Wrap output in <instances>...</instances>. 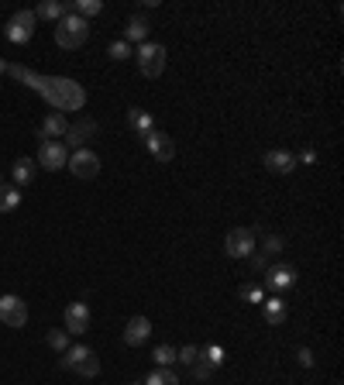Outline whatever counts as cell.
Listing matches in <instances>:
<instances>
[{
	"label": "cell",
	"instance_id": "cell-4",
	"mask_svg": "<svg viewBox=\"0 0 344 385\" xmlns=\"http://www.w3.org/2000/svg\"><path fill=\"white\" fill-rule=\"evenodd\" d=\"M138 69H141V76L159 79L162 69H165V49L155 45V42H145V45L138 49Z\"/></svg>",
	"mask_w": 344,
	"mask_h": 385
},
{
	"label": "cell",
	"instance_id": "cell-31",
	"mask_svg": "<svg viewBox=\"0 0 344 385\" xmlns=\"http://www.w3.org/2000/svg\"><path fill=\"white\" fill-rule=\"evenodd\" d=\"M196 358H200V348H193V344H186L183 351H176V361H183V365H193Z\"/></svg>",
	"mask_w": 344,
	"mask_h": 385
},
{
	"label": "cell",
	"instance_id": "cell-5",
	"mask_svg": "<svg viewBox=\"0 0 344 385\" xmlns=\"http://www.w3.org/2000/svg\"><path fill=\"white\" fill-rule=\"evenodd\" d=\"M224 251H227V258H251L255 255V231H251V227H235V231H227Z\"/></svg>",
	"mask_w": 344,
	"mask_h": 385
},
{
	"label": "cell",
	"instance_id": "cell-32",
	"mask_svg": "<svg viewBox=\"0 0 344 385\" xmlns=\"http://www.w3.org/2000/svg\"><path fill=\"white\" fill-rule=\"evenodd\" d=\"M296 358H299L303 368H314V351H310V348H299V351H296Z\"/></svg>",
	"mask_w": 344,
	"mask_h": 385
},
{
	"label": "cell",
	"instance_id": "cell-11",
	"mask_svg": "<svg viewBox=\"0 0 344 385\" xmlns=\"http://www.w3.org/2000/svg\"><path fill=\"white\" fill-rule=\"evenodd\" d=\"M66 334H86L90 331V307L86 303H69L66 307Z\"/></svg>",
	"mask_w": 344,
	"mask_h": 385
},
{
	"label": "cell",
	"instance_id": "cell-20",
	"mask_svg": "<svg viewBox=\"0 0 344 385\" xmlns=\"http://www.w3.org/2000/svg\"><path fill=\"white\" fill-rule=\"evenodd\" d=\"M11 172H14V182H18V189H21V186H28V182L35 179V172H38V162H35V158H18Z\"/></svg>",
	"mask_w": 344,
	"mask_h": 385
},
{
	"label": "cell",
	"instance_id": "cell-7",
	"mask_svg": "<svg viewBox=\"0 0 344 385\" xmlns=\"http://www.w3.org/2000/svg\"><path fill=\"white\" fill-rule=\"evenodd\" d=\"M35 11H18L11 21H7V42H14V45H25L31 42V35H35Z\"/></svg>",
	"mask_w": 344,
	"mask_h": 385
},
{
	"label": "cell",
	"instance_id": "cell-17",
	"mask_svg": "<svg viewBox=\"0 0 344 385\" xmlns=\"http://www.w3.org/2000/svg\"><path fill=\"white\" fill-rule=\"evenodd\" d=\"M148 31H152V25H148V18L134 14V18H128V28H124V42H128V45H131V42H141V45H145Z\"/></svg>",
	"mask_w": 344,
	"mask_h": 385
},
{
	"label": "cell",
	"instance_id": "cell-25",
	"mask_svg": "<svg viewBox=\"0 0 344 385\" xmlns=\"http://www.w3.org/2000/svg\"><path fill=\"white\" fill-rule=\"evenodd\" d=\"M200 358L207 361L210 368H220V365H224V348H220V344H207V348L200 351Z\"/></svg>",
	"mask_w": 344,
	"mask_h": 385
},
{
	"label": "cell",
	"instance_id": "cell-33",
	"mask_svg": "<svg viewBox=\"0 0 344 385\" xmlns=\"http://www.w3.org/2000/svg\"><path fill=\"white\" fill-rule=\"evenodd\" d=\"M265 251H272V255H275V251H283V237L268 234V237H265Z\"/></svg>",
	"mask_w": 344,
	"mask_h": 385
},
{
	"label": "cell",
	"instance_id": "cell-19",
	"mask_svg": "<svg viewBox=\"0 0 344 385\" xmlns=\"http://www.w3.org/2000/svg\"><path fill=\"white\" fill-rule=\"evenodd\" d=\"M66 131H69L66 114H49L45 124H42V138H45V141H49V138H66Z\"/></svg>",
	"mask_w": 344,
	"mask_h": 385
},
{
	"label": "cell",
	"instance_id": "cell-3",
	"mask_svg": "<svg viewBox=\"0 0 344 385\" xmlns=\"http://www.w3.org/2000/svg\"><path fill=\"white\" fill-rule=\"evenodd\" d=\"M62 368L76 372V375H83V379H93V375L100 372V358H97L90 348L76 344V348H66V351H62Z\"/></svg>",
	"mask_w": 344,
	"mask_h": 385
},
{
	"label": "cell",
	"instance_id": "cell-24",
	"mask_svg": "<svg viewBox=\"0 0 344 385\" xmlns=\"http://www.w3.org/2000/svg\"><path fill=\"white\" fill-rule=\"evenodd\" d=\"M145 385H179V375L169 372V368H155V372L145 379Z\"/></svg>",
	"mask_w": 344,
	"mask_h": 385
},
{
	"label": "cell",
	"instance_id": "cell-27",
	"mask_svg": "<svg viewBox=\"0 0 344 385\" xmlns=\"http://www.w3.org/2000/svg\"><path fill=\"white\" fill-rule=\"evenodd\" d=\"M107 55H110V59H117V62H124V59H131V45L121 38V42H114V45L107 49Z\"/></svg>",
	"mask_w": 344,
	"mask_h": 385
},
{
	"label": "cell",
	"instance_id": "cell-9",
	"mask_svg": "<svg viewBox=\"0 0 344 385\" xmlns=\"http://www.w3.org/2000/svg\"><path fill=\"white\" fill-rule=\"evenodd\" d=\"M66 162H69V152H66L62 141H42V148H38V165L42 169L59 172V169H66Z\"/></svg>",
	"mask_w": 344,
	"mask_h": 385
},
{
	"label": "cell",
	"instance_id": "cell-21",
	"mask_svg": "<svg viewBox=\"0 0 344 385\" xmlns=\"http://www.w3.org/2000/svg\"><path fill=\"white\" fill-rule=\"evenodd\" d=\"M128 124H131V131H138L141 138H145L148 131H155L152 114H145V110H138V107H131V110H128Z\"/></svg>",
	"mask_w": 344,
	"mask_h": 385
},
{
	"label": "cell",
	"instance_id": "cell-35",
	"mask_svg": "<svg viewBox=\"0 0 344 385\" xmlns=\"http://www.w3.org/2000/svg\"><path fill=\"white\" fill-rule=\"evenodd\" d=\"M4 73H7V62H4V59H0V76H4Z\"/></svg>",
	"mask_w": 344,
	"mask_h": 385
},
{
	"label": "cell",
	"instance_id": "cell-30",
	"mask_svg": "<svg viewBox=\"0 0 344 385\" xmlns=\"http://www.w3.org/2000/svg\"><path fill=\"white\" fill-rule=\"evenodd\" d=\"M210 372H213V368H210V365H207L203 358H196V361H193V379L207 382V379H210Z\"/></svg>",
	"mask_w": 344,
	"mask_h": 385
},
{
	"label": "cell",
	"instance_id": "cell-1",
	"mask_svg": "<svg viewBox=\"0 0 344 385\" xmlns=\"http://www.w3.org/2000/svg\"><path fill=\"white\" fill-rule=\"evenodd\" d=\"M35 93H42L59 114L83 110V103H86V90H83L76 79H66V76H42L38 86H35Z\"/></svg>",
	"mask_w": 344,
	"mask_h": 385
},
{
	"label": "cell",
	"instance_id": "cell-13",
	"mask_svg": "<svg viewBox=\"0 0 344 385\" xmlns=\"http://www.w3.org/2000/svg\"><path fill=\"white\" fill-rule=\"evenodd\" d=\"M93 134H97V124H93L90 117H83L76 124H69V131H66V148H76V152H80Z\"/></svg>",
	"mask_w": 344,
	"mask_h": 385
},
{
	"label": "cell",
	"instance_id": "cell-26",
	"mask_svg": "<svg viewBox=\"0 0 344 385\" xmlns=\"http://www.w3.org/2000/svg\"><path fill=\"white\" fill-rule=\"evenodd\" d=\"M152 358H155V365H159V368H169V365L176 361V351H172L169 344H162V348H155V355H152Z\"/></svg>",
	"mask_w": 344,
	"mask_h": 385
},
{
	"label": "cell",
	"instance_id": "cell-10",
	"mask_svg": "<svg viewBox=\"0 0 344 385\" xmlns=\"http://www.w3.org/2000/svg\"><path fill=\"white\" fill-rule=\"evenodd\" d=\"M141 141H145V148L155 155L159 162H172V158H176V145H172V138L162 134V131H148Z\"/></svg>",
	"mask_w": 344,
	"mask_h": 385
},
{
	"label": "cell",
	"instance_id": "cell-36",
	"mask_svg": "<svg viewBox=\"0 0 344 385\" xmlns=\"http://www.w3.org/2000/svg\"><path fill=\"white\" fill-rule=\"evenodd\" d=\"M131 385H145V382H131Z\"/></svg>",
	"mask_w": 344,
	"mask_h": 385
},
{
	"label": "cell",
	"instance_id": "cell-8",
	"mask_svg": "<svg viewBox=\"0 0 344 385\" xmlns=\"http://www.w3.org/2000/svg\"><path fill=\"white\" fill-rule=\"evenodd\" d=\"M0 324L4 327H25L28 307L21 296H0Z\"/></svg>",
	"mask_w": 344,
	"mask_h": 385
},
{
	"label": "cell",
	"instance_id": "cell-16",
	"mask_svg": "<svg viewBox=\"0 0 344 385\" xmlns=\"http://www.w3.org/2000/svg\"><path fill=\"white\" fill-rule=\"evenodd\" d=\"M66 14H73V0H66V4H59V0H42V4L35 7V18H42V21H59V18H66Z\"/></svg>",
	"mask_w": 344,
	"mask_h": 385
},
{
	"label": "cell",
	"instance_id": "cell-2",
	"mask_svg": "<svg viewBox=\"0 0 344 385\" xmlns=\"http://www.w3.org/2000/svg\"><path fill=\"white\" fill-rule=\"evenodd\" d=\"M86 38H90V21H83L76 11L59 18V28H55V45L59 49H80Z\"/></svg>",
	"mask_w": 344,
	"mask_h": 385
},
{
	"label": "cell",
	"instance_id": "cell-22",
	"mask_svg": "<svg viewBox=\"0 0 344 385\" xmlns=\"http://www.w3.org/2000/svg\"><path fill=\"white\" fill-rule=\"evenodd\" d=\"M21 206V189L18 186H0V213H14Z\"/></svg>",
	"mask_w": 344,
	"mask_h": 385
},
{
	"label": "cell",
	"instance_id": "cell-34",
	"mask_svg": "<svg viewBox=\"0 0 344 385\" xmlns=\"http://www.w3.org/2000/svg\"><path fill=\"white\" fill-rule=\"evenodd\" d=\"M251 265H255V268L262 272V268H265V255H251Z\"/></svg>",
	"mask_w": 344,
	"mask_h": 385
},
{
	"label": "cell",
	"instance_id": "cell-6",
	"mask_svg": "<svg viewBox=\"0 0 344 385\" xmlns=\"http://www.w3.org/2000/svg\"><path fill=\"white\" fill-rule=\"evenodd\" d=\"M66 169H69V172H73L76 179H97V176H100V155H97V152H86V148H80V152L69 155Z\"/></svg>",
	"mask_w": 344,
	"mask_h": 385
},
{
	"label": "cell",
	"instance_id": "cell-37",
	"mask_svg": "<svg viewBox=\"0 0 344 385\" xmlns=\"http://www.w3.org/2000/svg\"><path fill=\"white\" fill-rule=\"evenodd\" d=\"M0 186H4V176H0Z\"/></svg>",
	"mask_w": 344,
	"mask_h": 385
},
{
	"label": "cell",
	"instance_id": "cell-12",
	"mask_svg": "<svg viewBox=\"0 0 344 385\" xmlns=\"http://www.w3.org/2000/svg\"><path fill=\"white\" fill-rule=\"evenodd\" d=\"M265 169L272 172V176H290L292 169H296V155L292 152H283V148H272V152H265Z\"/></svg>",
	"mask_w": 344,
	"mask_h": 385
},
{
	"label": "cell",
	"instance_id": "cell-23",
	"mask_svg": "<svg viewBox=\"0 0 344 385\" xmlns=\"http://www.w3.org/2000/svg\"><path fill=\"white\" fill-rule=\"evenodd\" d=\"M73 11L80 14L83 21H90V18H97V14L104 11V4H100V0H73Z\"/></svg>",
	"mask_w": 344,
	"mask_h": 385
},
{
	"label": "cell",
	"instance_id": "cell-15",
	"mask_svg": "<svg viewBox=\"0 0 344 385\" xmlns=\"http://www.w3.org/2000/svg\"><path fill=\"white\" fill-rule=\"evenodd\" d=\"M152 334V324H148V316H131L128 320V327H124V344L128 348H138V344H145Z\"/></svg>",
	"mask_w": 344,
	"mask_h": 385
},
{
	"label": "cell",
	"instance_id": "cell-14",
	"mask_svg": "<svg viewBox=\"0 0 344 385\" xmlns=\"http://www.w3.org/2000/svg\"><path fill=\"white\" fill-rule=\"evenodd\" d=\"M265 285L275 289V292L290 289V285H296V268H292V265H272V268L265 272Z\"/></svg>",
	"mask_w": 344,
	"mask_h": 385
},
{
	"label": "cell",
	"instance_id": "cell-29",
	"mask_svg": "<svg viewBox=\"0 0 344 385\" xmlns=\"http://www.w3.org/2000/svg\"><path fill=\"white\" fill-rule=\"evenodd\" d=\"M241 300H248V303H262L265 289L262 285H241Z\"/></svg>",
	"mask_w": 344,
	"mask_h": 385
},
{
	"label": "cell",
	"instance_id": "cell-28",
	"mask_svg": "<svg viewBox=\"0 0 344 385\" xmlns=\"http://www.w3.org/2000/svg\"><path fill=\"white\" fill-rule=\"evenodd\" d=\"M49 348H55V351L62 355V351L69 348V334H66V331H49Z\"/></svg>",
	"mask_w": 344,
	"mask_h": 385
},
{
	"label": "cell",
	"instance_id": "cell-18",
	"mask_svg": "<svg viewBox=\"0 0 344 385\" xmlns=\"http://www.w3.org/2000/svg\"><path fill=\"white\" fill-rule=\"evenodd\" d=\"M262 313H265V320H268L272 327H283V324H286V300H279V296L262 300Z\"/></svg>",
	"mask_w": 344,
	"mask_h": 385
}]
</instances>
